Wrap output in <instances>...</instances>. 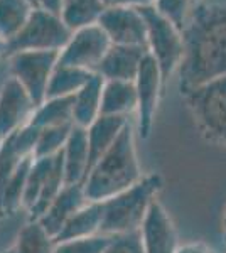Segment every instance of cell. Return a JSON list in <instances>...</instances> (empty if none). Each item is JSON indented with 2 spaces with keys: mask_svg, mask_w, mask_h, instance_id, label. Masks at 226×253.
<instances>
[{
  "mask_svg": "<svg viewBox=\"0 0 226 253\" xmlns=\"http://www.w3.org/2000/svg\"><path fill=\"white\" fill-rule=\"evenodd\" d=\"M184 36V59L179 66V89L194 88L226 75V3H198Z\"/></svg>",
  "mask_w": 226,
  "mask_h": 253,
  "instance_id": "cell-1",
  "label": "cell"
},
{
  "mask_svg": "<svg viewBox=\"0 0 226 253\" xmlns=\"http://www.w3.org/2000/svg\"><path fill=\"white\" fill-rule=\"evenodd\" d=\"M143 177L138 164L132 124L123 126L112 149L96 162L86 175L83 187L88 201H106L129 189Z\"/></svg>",
  "mask_w": 226,
  "mask_h": 253,
  "instance_id": "cell-2",
  "label": "cell"
},
{
  "mask_svg": "<svg viewBox=\"0 0 226 253\" xmlns=\"http://www.w3.org/2000/svg\"><path fill=\"white\" fill-rule=\"evenodd\" d=\"M162 186L164 181L159 174H147L132 187L115 194L106 201H100L103 206L101 235L113 236L140 231L143 219L152 203L157 199Z\"/></svg>",
  "mask_w": 226,
  "mask_h": 253,
  "instance_id": "cell-3",
  "label": "cell"
},
{
  "mask_svg": "<svg viewBox=\"0 0 226 253\" xmlns=\"http://www.w3.org/2000/svg\"><path fill=\"white\" fill-rule=\"evenodd\" d=\"M201 133L213 144L226 147V75L184 95Z\"/></svg>",
  "mask_w": 226,
  "mask_h": 253,
  "instance_id": "cell-4",
  "label": "cell"
},
{
  "mask_svg": "<svg viewBox=\"0 0 226 253\" xmlns=\"http://www.w3.org/2000/svg\"><path fill=\"white\" fill-rule=\"evenodd\" d=\"M71 36L73 32L63 22L59 14L44 9H34L26 26L14 39L9 41V56L26 51L61 52L69 42Z\"/></svg>",
  "mask_w": 226,
  "mask_h": 253,
  "instance_id": "cell-5",
  "label": "cell"
},
{
  "mask_svg": "<svg viewBox=\"0 0 226 253\" xmlns=\"http://www.w3.org/2000/svg\"><path fill=\"white\" fill-rule=\"evenodd\" d=\"M147 20V49L159 64L164 81L179 71L184 59V36L182 31L169 19L160 15L154 7L140 9Z\"/></svg>",
  "mask_w": 226,
  "mask_h": 253,
  "instance_id": "cell-6",
  "label": "cell"
},
{
  "mask_svg": "<svg viewBox=\"0 0 226 253\" xmlns=\"http://www.w3.org/2000/svg\"><path fill=\"white\" fill-rule=\"evenodd\" d=\"M57 61L59 52L56 51L15 52L7 59V69L9 75L22 84L36 107H39L46 101L47 88Z\"/></svg>",
  "mask_w": 226,
  "mask_h": 253,
  "instance_id": "cell-7",
  "label": "cell"
},
{
  "mask_svg": "<svg viewBox=\"0 0 226 253\" xmlns=\"http://www.w3.org/2000/svg\"><path fill=\"white\" fill-rule=\"evenodd\" d=\"M110 47H112V41L98 24L85 27V29L73 32L69 42L59 52L57 64L96 73Z\"/></svg>",
  "mask_w": 226,
  "mask_h": 253,
  "instance_id": "cell-8",
  "label": "cell"
},
{
  "mask_svg": "<svg viewBox=\"0 0 226 253\" xmlns=\"http://www.w3.org/2000/svg\"><path fill=\"white\" fill-rule=\"evenodd\" d=\"M98 26L115 46L147 49V20L140 9L115 3L106 7Z\"/></svg>",
  "mask_w": 226,
  "mask_h": 253,
  "instance_id": "cell-9",
  "label": "cell"
},
{
  "mask_svg": "<svg viewBox=\"0 0 226 253\" xmlns=\"http://www.w3.org/2000/svg\"><path fill=\"white\" fill-rule=\"evenodd\" d=\"M162 73L159 69V64L150 54L145 56L140 71L135 78V89H137V125L140 137H150L152 126H154L155 115H157L160 95L164 86Z\"/></svg>",
  "mask_w": 226,
  "mask_h": 253,
  "instance_id": "cell-10",
  "label": "cell"
},
{
  "mask_svg": "<svg viewBox=\"0 0 226 253\" xmlns=\"http://www.w3.org/2000/svg\"><path fill=\"white\" fill-rule=\"evenodd\" d=\"M36 108L22 84L14 76H7L0 84V142L22 128Z\"/></svg>",
  "mask_w": 226,
  "mask_h": 253,
  "instance_id": "cell-11",
  "label": "cell"
},
{
  "mask_svg": "<svg viewBox=\"0 0 226 253\" xmlns=\"http://www.w3.org/2000/svg\"><path fill=\"white\" fill-rule=\"evenodd\" d=\"M145 253H178L181 248L174 221L159 199L152 203L140 228Z\"/></svg>",
  "mask_w": 226,
  "mask_h": 253,
  "instance_id": "cell-12",
  "label": "cell"
},
{
  "mask_svg": "<svg viewBox=\"0 0 226 253\" xmlns=\"http://www.w3.org/2000/svg\"><path fill=\"white\" fill-rule=\"evenodd\" d=\"M149 49L134 46H115L108 49L96 73L105 81H135Z\"/></svg>",
  "mask_w": 226,
  "mask_h": 253,
  "instance_id": "cell-13",
  "label": "cell"
},
{
  "mask_svg": "<svg viewBox=\"0 0 226 253\" xmlns=\"http://www.w3.org/2000/svg\"><path fill=\"white\" fill-rule=\"evenodd\" d=\"M86 203L88 198L85 194L83 184H66L38 221L49 235L56 238L66 226V223L76 214V211L81 210Z\"/></svg>",
  "mask_w": 226,
  "mask_h": 253,
  "instance_id": "cell-14",
  "label": "cell"
},
{
  "mask_svg": "<svg viewBox=\"0 0 226 253\" xmlns=\"http://www.w3.org/2000/svg\"><path fill=\"white\" fill-rule=\"evenodd\" d=\"M61 154H63L66 184H83L90 170V147L86 128L75 125Z\"/></svg>",
  "mask_w": 226,
  "mask_h": 253,
  "instance_id": "cell-15",
  "label": "cell"
},
{
  "mask_svg": "<svg viewBox=\"0 0 226 253\" xmlns=\"http://www.w3.org/2000/svg\"><path fill=\"white\" fill-rule=\"evenodd\" d=\"M127 124H129V118L125 117L100 115L86 128V132H88V147H90V170L112 149V145L115 144V140L118 138L123 126Z\"/></svg>",
  "mask_w": 226,
  "mask_h": 253,
  "instance_id": "cell-16",
  "label": "cell"
},
{
  "mask_svg": "<svg viewBox=\"0 0 226 253\" xmlns=\"http://www.w3.org/2000/svg\"><path fill=\"white\" fill-rule=\"evenodd\" d=\"M103 86H105V80L96 73L73 96V122H75V125L81 126V128H88L101 115Z\"/></svg>",
  "mask_w": 226,
  "mask_h": 253,
  "instance_id": "cell-17",
  "label": "cell"
},
{
  "mask_svg": "<svg viewBox=\"0 0 226 253\" xmlns=\"http://www.w3.org/2000/svg\"><path fill=\"white\" fill-rule=\"evenodd\" d=\"M101 224H103V206H101V203L88 201L66 223L63 231L56 236V242L85 240L101 235Z\"/></svg>",
  "mask_w": 226,
  "mask_h": 253,
  "instance_id": "cell-18",
  "label": "cell"
},
{
  "mask_svg": "<svg viewBox=\"0 0 226 253\" xmlns=\"http://www.w3.org/2000/svg\"><path fill=\"white\" fill-rule=\"evenodd\" d=\"M137 113L135 81H105L101 96V115L125 117Z\"/></svg>",
  "mask_w": 226,
  "mask_h": 253,
  "instance_id": "cell-19",
  "label": "cell"
},
{
  "mask_svg": "<svg viewBox=\"0 0 226 253\" xmlns=\"http://www.w3.org/2000/svg\"><path fill=\"white\" fill-rule=\"evenodd\" d=\"M106 10L103 0H63L61 19L75 32L90 26H96Z\"/></svg>",
  "mask_w": 226,
  "mask_h": 253,
  "instance_id": "cell-20",
  "label": "cell"
},
{
  "mask_svg": "<svg viewBox=\"0 0 226 253\" xmlns=\"http://www.w3.org/2000/svg\"><path fill=\"white\" fill-rule=\"evenodd\" d=\"M94 75L96 73L88 71V69L57 64L54 73H52L51 83H49L46 100H52V98H73Z\"/></svg>",
  "mask_w": 226,
  "mask_h": 253,
  "instance_id": "cell-21",
  "label": "cell"
},
{
  "mask_svg": "<svg viewBox=\"0 0 226 253\" xmlns=\"http://www.w3.org/2000/svg\"><path fill=\"white\" fill-rule=\"evenodd\" d=\"M56 238L49 235L39 221L27 219L20 228L12 250L14 253H54Z\"/></svg>",
  "mask_w": 226,
  "mask_h": 253,
  "instance_id": "cell-22",
  "label": "cell"
},
{
  "mask_svg": "<svg viewBox=\"0 0 226 253\" xmlns=\"http://www.w3.org/2000/svg\"><path fill=\"white\" fill-rule=\"evenodd\" d=\"M34 9L29 0H0V38L7 42L14 39Z\"/></svg>",
  "mask_w": 226,
  "mask_h": 253,
  "instance_id": "cell-23",
  "label": "cell"
},
{
  "mask_svg": "<svg viewBox=\"0 0 226 253\" xmlns=\"http://www.w3.org/2000/svg\"><path fill=\"white\" fill-rule=\"evenodd\" d=\"M73 128H75V124L51 125L43 128L34 149V157H52L63 152Z\"/></svg>",
  "mask_w": 226,
  "mask_h": 253,
  "instance_id": "cell-24",
  "label": "cell"
},
{
  "mask_svg": "<svg viewBox=\"0 0 226 253\" xmlns=\"http://www.w3.org/2000/svg\"><path fill=\"white\" fill-rule=\"evenodd\" d=\"M154 9L182 31L194 9V0H157Z\"/></svg>",
  "mask_w": 226,
  "mask_h": 253,
  "instance_id": "cell-25",
  "label": "cell"
},
{
  "mask_svg": "<svg viewBox=\"0 0 226 253\" xmlns=\"http://www.w3.org/2000/svg\"><path fill=\"white\" fill-rule=\"evenodd\" d=\"M110 236L96 235L85 240H68V242H56L54 253H103L108 245Z\"/></svg>",
  "mask_w": 226,
  "mask_h": 253,
  "instance_id": "cell-26",
  "label": "cell"
},
{
  "mask_svg": "<svg viewBox=\"0 0 226 253\" xmlns=\"http://www.w3.org/2000/svg\"><path fill=\"white\" fill-rule=\"evenodd\" d=\"M103 253H145L140 231L110 236Z\"/></svg>",
  "mask_w": 226,
  "mask_h": 253,
  "instance_id": "cell-27",
  "label": "cell"
},
{
  "mask_svg": "<svg viewBox=\"0 0 226 253\" xmlns=\"http://www.w3.org/2000/svg\"><path fill=\"white\" fill-rule=\"evenodd\" d=\"M178 253H215L208 245L204 243H186V245H181L179 252Z\"/></svg>",
  "mask_w": 226,
  "mask_h": 253,
  "instance_id": "cell-28",
  "label": "cell"
},
{
  "mask_svg": "<svg viewBox=\"0 0 226 253\" xmlns=\"http://www.w3.org/2000/svg\"><path fill=\"white\" fill-rule=\"evenodd\" d=\"M36 5H38V9H44L49 12H54V14H61L63 0H36Z\"/></svg>",
  "mask_w": 226,
  "mask_h": 253,
  "instance_id": "cell-29",
  "label": "cell"
},
{
  "mask_svg": "<svg viewBox=\"0 0 226 253\" xmlns=\"http://www.w3.org/2000/svg\"><path fill=\"white\" fill-rule=\"evenodd\" d=\"M157 0H118V5H127V7H134V9H149L154 7Z\"/></svg>",
  "mask_w": 226,
  "mask_h": 253,
  "instance_id": "cell-30",
  "label": "cell"
},
{
  "mask_svg": "<svg viewBox=\"0 0 226 253\" xmlns=\"http://www.w3.org/2000/svg\"><path fill=\"white\" fill-rule=\"evenodd\" d=\"M7 58H9V42L0 38V64L7 63Z\"/></svg>",
  "mask_w": 226,
  "mask_h": 253,
  "instance_id": "cell-31",
  "label": "cell"
},
{
  "mask_svg": "<svg viewBox=\"0 0 226 253\" xmlns=\"http://www.w3.org/2000/svg\"><path fill=\"white\" fill-rule=\"evenodd\" d=\"M103 2H105L106 7H110V5H115V3H117L118 0H103Z\"/></svg>",
  "mask_w": 226,
  "mask_h": 253,
  "instance_id": "cell-32",
  "label": "cell"
},
{
  "mask_svg": "<svg viewBox=\"0 0 226 253\" xmlns=\"http://www.w3.org/2000/svg\"><path fill=\"white\" fill-rule=\"evenodd\" d=\"M223 233L226 236V211H225V216H223Z\"/></svg>",
  "mask_w": 226,
  "mask_h": 253,
  "instance_id": "cell-33",
  "label": "cell"
},
{
  "mask_svg": "<svg viewBox=\"0 0 226 253\" xmlns=\"http://www.w3.org/2000/svg\"><path fill=\"white\" fill-rule=\"evenodd\" d=\"M29 2H31V3H32V5H34V7H36V9H38V5H36V0H29Z\"/></svg>",
  "mask_w": 226,
  "mask_h": 253,
  "instance_id": "cell-34",
  "label": "cell"
},
{
  "mask_svg": "<svg viewBox=\"0 0 226 253\" xmlns=\"http://www.w3.org/2000/svg\"><path fill=\"white\" fill-rule=\"evenodd\" d=\"M3 253H14V250H12V248H9V250H7V252H3Z\"/></svg>",
  "mask_w": 226,
  "mask_h": 253,
  "instance_id": "cell-35",
  "label": "cell"
},
{
  "mask_svg": "<svg viewBox=\"0 0 226 253\" xmlns=\"http://www.w3.org/2000/svg\"><path fill=\"white\" fill-rule=\"evenodd\" d=\"M198 3H201V0H194V7L198 5Z\"/></svg>",
  "mask_w": 226,
  "mask_h": 253,
  "instance_id": "cell-36",
  "label": "cell"
}]
</instances>
